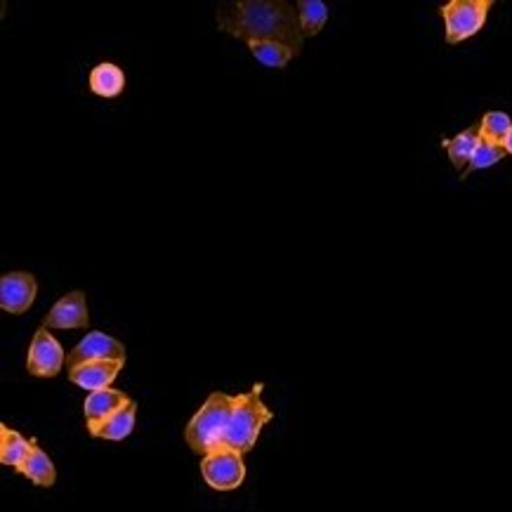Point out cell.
<instances>
[{
	"instance_id": "cell-10",
	"label": "cell",
	"mask_w": 512,
	"mask_h": 512,
	"mask_svg": "<svg viewBox=\"0 0 512 512\" xmlns=\"http://www.w3.org/2000/svg\"><path fill=\"white\" fill-rule=\"evenodd\" d=\"M133 399H130L126 392L114 390V387H107V390L90 392L83 402V413H85V425H88V432H95L104 420H109L114 413H118L123 406H128Z\"/></svg>"
},
{
	"instance_id": "cell-5",
	"label": "cell",
	"mask_w": 512,
	"mask_h": 512,
	"mask_svg": "<svg viewBox=\"0 0 512 512\" xmlns=\"http://www.w3.org/2000/svg\"><path fill=\"white\" fill-rule=\"evenodd\" d=\"M201 477L215 491L239 489L246 479L244 454L229 446H218L201 458Z\"/></svg>"
},
{
	"instance_id": "cell-3",
	"label": "cell",
	"mask_w": 512,
	"mask_h": 512,
	"mask_svg": "<svg viewBox=\"0 0 512 512\" xmlns=\"http://www.w3.org/2000/svg\"><path fill=\"white\" fill-rule=\"evenodd\" d=\"M232 406L234 395H227V392H210L206 402L201 404V409L194 413L185 428V442L194 454H199L203 458L213 449L222 446L229 418H232Z\"/></svg>"
},
{
	"instance_id": "cell-17",
	"label": "cell",
	"mask_w": 512,
	"mask_h": 512,
	"mask_svg": "<svg viewBox=\"0 0 512 512\" xmlns=\"http://www.w3.org/2000/svg\"><path fill=\"white\" fill-rule=\"evenodd\" d=\"M479 142H482V137H479V128L470 126L465 128L463 133H458L454 140H444L442 147L446 149V154H449L451 166L456 170H463L468 168V163L472 159V154H475V149L479 147Z\"/></svg>"
},
{
	"instance_id": "cell-1",
	"label": "cell",
	"mask_w": 512,
	"mask_h": 512,
	"mask_svg": "<svg viewBox=\"0 0 512 512\" xmlns=\"http://www.w3.org/2000/svg\"><path fill=\"white\" fill-rule=\"evenodd\" d=\"M218 29L239 41H279L303 52L300 17L286 0H239L218 8Z\"/></svg>"
},
{
	"instance_id": "cell-12",
	"label": "cell",
	"mask_w": 512,
	"mask_h": 512,
	"mask_svg": "<svg viewBox=\"0 0 512 512\" xmlns=\"http://www.w3.org/2000/svg\"><path fill=\"white\" fill-rule=\"evenodd\" d=\"M34 442L36 439H26L22 432L12 430L3 423L0 425V463L19 472Z\"/></svg>"
},
{
	"instance_id": "cell-14",
	"label": "cell",
	"mask_w": 512,
	"mask_h": 512,
	"mask_svg": "<svg viewBox=\"0 0 512 512\" xmlns=\"http://www.w3.org/2000/svg\"><path fill=\"white\" fill-rule=\"evenodd\" d=\"M88 81L90 90H93L95 95L107 97V100H114V97H118L126 90V74H123V69L114 62L97 64V67L90 71Z\"/></svg>"
},
{
	"instance_id": "cell-9",
	"label": "cell",
	"mask_w": 512,
	"mask_h": 512,
	"mask_svg": "<svg viewBox=\"0 0 512 512\" xmlns=\"http://www.w3.org/2000/svg\"><path fill=\"white\" fill-rule=\"evenodd\" d=\"M38 293V281L29 272H10L0 279V307L8 314H24L31 310Z\"/></svg>"
},
{
	"instance_id": "cell-13",
	"label": "cell",
	"mask_w": 512,
	"mask_h": 512,
	"mask_svg": "<svg viewBox=\"0 0 512 512\" xmlns=\"http://www.w3.org/2000/svg\"><path fill=\"white\" fill-rule=\"evenodd\" d=\"M19 475H24L31 484H36V487H43V489L55 487L57 482L55 463L50 461V456L45 454L41 446H38V442H34V446H31L29 456H26Z\"/></svg>"
},
{
	"instance_id": "cell-6",
	"label": "cell",
	"mask_w": 512,
	"mask_h": 512,
	"mask_svg": "<svg viewBox=\"0 0 512 512\" xmlns=\"http://www.w3.org/2000/svg\"><path fill=\"white\" fill-rule=\"evenodd\" d=\"M67 364V352L48 328H38L26 354V371L36 378H55Z\"/></svg>"
},
{
	"instance_id": "cell-20",
	"label": "cell",
	"mask_w": 512,
	"mask_h": 512,
	"mask_svg": "<svg viewBox=\"0 0 512 512\" xmlns=\"http://www.w3.org/2000/svg\"><path fill=\"white\" fill-rule=\"evenodd\" d=\"M505 159V149L501 144H494V142H479V147L475 149V154H472V159L468 163V168L461 173V180L465 177L477 173V170H484V168H491L496 166V163H501Z\"/></svg>"
},
{
	"instance_id": "cell-11",
	"label": "cell",
	"mask_w": 512,
	"mask_h": 512,
	"mask_svg": "<svg viewBox=\"0 0 512 512\" xmlns=\"http://www.w3.org/2000/svg\"><path fill=\"white\" fill-rule=\"evenodd\" d=\"M123 366H126V361H90V364L69 369V380L88 392L107 390V387L114 385Z\"/></svg>"
},
{
	"instance_id": "cell-19",
	"label": "cell",
	"mask_w": 512,
	"mask_h": 512,
	"mask_svg": "<svg viewBox=\"0 0 512 512\" xmlns=\"http://www.w3.org/2000/svg\"><path fill=\"white\" fill-rule=\"evenodd\" d=\"M479 128V137L484 142H494V144H503L505 137L512 130V118L505 114V111H487L477 123Z\"/></svg>"
},
{
	"instance_id": "cell-18",
	"label": "cell",
	"mask_w": 512,
	"mask_h": 512,
	"mask_svg": "<svg viewBox=\"0 0 512 512\" xmlns=\"http://www.w3.org/2000/svg\"><path fill=\"white\" fill-rule=\"evenodd\" d=\"M298 17H300V29L303 36H319L328 22V8L321 0H300L298 3Z\"/></svg>"
},
{
	"instance_id": "cell-7",
	"label": "cell",
	"mask_w": 512,
	"mask_h": 512,
	"mask_svg": "<svg viewBox=\"0 0 512 512\" xmlns=\"http://www.w3.org/2000/svg\"><path fill=\"white\" fill-rule=\"evenodd\" d=\"M90 361H126V345L104 331H90L74 350L69 352V369Z\"/></svg>"
},
{
	"instance_id": "cell-8",
	"label": "cell",
	"mask_w": 512,
	"mask_h": 512,
	"mask_svg": "<svg viewBox=\"0 0 512 512\" xmlns=\"http://www.w3.org/2000/svg\"><path fill=\"white\" fill-rule=\"evenodd\" d=\"M90 312L88 298L83 291H71L57 300L45 314L43 328H59V331H74V328H88Z\"/></svg>"
},
{
	"instance_id": "cell-16",
	"label": "cell",
	"mask_w": 512,
	"mask_h": 512,
	"mask_svg": "<svg viewBox=\"0 0 512 512\" xmlns=\"http://www.w3.org/2000/svg\"><path fill=\"white\" fill-rule=\"evenodd\" d=\"M135 418H137V404L130 402L128 406H123L121 411L114 413L109 420H104L100 428L90 432V435L95 439H107V442H123V439L133 435Z\"/></svg>"
},
{
	"instance_id": "cell-15",
	"label": "cell",
	"mask_w": 512,
	"mask_h": 512,
	"mask_svg": "<svg viewBox=\"0 0 512 512\" xmlns=\"http://www.w3.org/2000/svg\"><path fill=\"white\" fill-rule=\"evenodd\" d=\"M248 50H251L253 59L267 69H284L288 67L293 57H298L300 52L291 48V45L279 43V41H248Z\"/></svg>"
},
{
	"instance_id": "cell-4",
	"label": "cell",
	"mask_w": 512,
	"mask_h": 512,
	"mask_svg": "<svg viewBox=\"0 0 512 512\" xmlns=\"http://www.w3.org/2000/svg\"><path fill=\"white\" fill-rule=\"evenodd\" d=\"M494 0H449L439 8L444 22L446 45H461L468 38H475L489 19Z\"/></svg>"
},
{
	"instance_id": "cell-21",
	"label": "cell",
	"mask_w": 512,
	"mask_h": 512,
	"mask_svg": "<svg viewBox=\"0 0 512 512\" xmlns=\"http://www.w3.org/2000/svg\"><path fill=\"white\" fill-rule=\"evenodd\" d=\"M501 147L505 149V154H510V156H512V130L508 133V137H505V140H503Z\"/></svg>"
},
{
	"instance_id": "cell-2",
	"label": "cell",
	"mask_w": 512,
	"mask_h": 512,
	"mask_svg": "<svg viewBox=\"0 0 512 512\" xmlns=\"http://www.w3.org/2000/svg\"><path fill=\"white\" fill-rule=\"evenodd\" d=\"M262 390H265V385L258 383L248 392L234 395L232 418H229L222 446H229V449L239 451V454H248V451L255 449L262 428L272 423L274 418L272 409L262 402Z\"/></svg>"
}]
</instances>
